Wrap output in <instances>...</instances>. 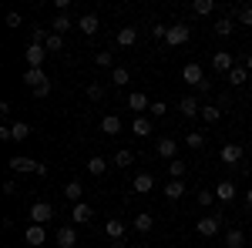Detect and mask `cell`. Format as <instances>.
Segmentation results:
<instances>
[{
    "mask_svg": "<svg viewBox=\"0 0 252 248\" xmlns=\"http://www.w3.org/2000/svg\"><path fill=\"white\" fill-rule=\"evenodd\" d=\"M27 215H31V225H44V228H47L51 218H54V205H51V201H34Z\"/></svg>",
    "mask_w": 252,
    "mask_h": 248,
    "instance_id": "cell-1",
    "label": "cell"
},
{
    "mask_svg": "<svg viewBox=\"0 0 252 248\" xmlns=\"http://www.w3.org/2000/svg\"><path fill=\"white\" fill-rule=\"evenodd\" d=\"M219 225H222V215H205V218H198V235L202 238H215L219 235Z\"/></svg>",
    "mask_w": 252,
    "mask_h": 248,
    "instance_id": "cell-2",
    "label": "cell"
},
{
    "mask_svg": "<svg viewBox=\"0 0 252 248\" xmlns=\"http://www.w3.org/2000/svg\"><path fill=\"white\" fill-rule=\"evenodd\" d=\"M189 37H192V27H185V24H172V27H168L165 44H168V47H182Z\"/></svg>",
    "mask_w": 252,
    "mask_h": 248,
    "instance_id": "cell-3",
    "label": "cell"
},
{
    "mask_svg": "<svg viewBox=\"0 0 252 248\" xmlns=\"http://www.w3.org/2000/svg\"><path fill=\"white\" fill-rule=\"evenodd\" d=\"M24 60H27V67H44V60H47V47H44V44H27Z\"/></svg>",
    "mask_w": 252,
    "mask_h": 248,
    "instance_id": "cell-4",
    "label": "cell"
},
{
    "mask_svg": "<svg viewBox=\"0 0 252 248\" xmlns=\"http://www.w3.org/2000/svg\"><path fill=\"white\" fill-rule=\"evenodd\" d=\"M182 81L192 84V87H202V84H205V71H202V64H185V67H182Z\"/></svg>",
    "mask_w": 252,
    "mask_h": 248,
    "instance_id": "cell-5",
    "label": "cell"
},
{
    "mask_svg": "<svg viewBox=\"0 0 252 248\" xmlns=\"http://www.w3.org/2000/svg\"><path fill=\"white\" fill-rule=\"evenodd\" d=\"M235 64H239V60H235V54H229V51H215L212 54V67L219 71V74H229Z\"/></svg>",
    "mask_w": 252,
    "mask_h": 248,
    "instance_id": "cell-6",
    "label": "cell"
},
{
    "mask_svg": "<svg viewBox=\"0 0 252 248\" xmlns=\"http://www.w3.org/2000/svg\"><path fill=\"white\" fill-rule=\"evenodd\" d=\"M20 81H24L31 91H37L40 84H47V74H44V67H27V71L20 74Z\"/></svg>",
    "mask_w": 252,
    "mask_h": 248,
    "instance_id": "cell-7",
    "label": "cell"
},
{
    "mask_svg": "<svg viewBox=\"0 0 252 248\" xmlns=\"http://www.w3.org/2000/svg\"><path fill=\"white\" fill-rule=\"evenodd\" d=\"M24 242H27L31 248L44 245V242H47V228H44V225H27V231H24Z\"/></svg>",
    "mask_w": 252,
    "mask_h": 248,
    "instance_id": "cell-8",
    "label": "cell"
},
{
    "mask_svg": "<svg viewBox=\"0 0 252 248\" xmlns=\"http://www.w3.org/2000/svg\"><path fill=\"white\" fill-rule=\"evenodd\" d=\"M155 151H158V158H165V161H175V154H178V141H175V138H158Z\"/></svg>",
    "mask_w": 252,
    "mask_h": 248,
    "instance_id": "cell-9",
    "label": "cell"
},
{
    "mask_svg": "<svg viewBox=\"0 0 252 248\" xmlns=\"http://www.w3.org/2000/svg\"><path fill=\"white\" fill-rule=\"evenodd\" d=\"M222 165H229V168H235V165H239V161H242V144H222Z\"/></svg>",
    "mask_w": 252,
    "mask_h": 248,
    "instance_id": "cell-10",
    "label": "cell"
},
{
    "mask_svg": "<svg viewBox=\"0 0 252 248\" xmlns=\"http://www.w3.org/2000/svg\"><path fill=\"white\" fill-rule=\"evenodd\" d=\"M74 27H78V24H74L71 14H58V17L51 20V34H61V37H64L67 30H74Z\"/></svg>",
    "mask_w": 252,
    "mask_h": 248,
    "instance_id": "cell-11",
    "label": "cell"
},
{
    "mask_svg": "<svg viewBox=\"0 0 252 248\" xmlns=\"http://www.w3.org/2000/svg\"><path fill=\"white\" fill-rule=\"evenodd\" d=\"M34 168H37L34 158H24V154L10 158V171H14V174H34Z\"/></svg>",
    "mask_w": 252,
    "mask_h": 248,
    "instance_id": "cell-12",
    "label": "cell"
},
{
    "mask_svg": "<svg viewBox=\"0 0 252 248\" xmlns=\"http://www.w3.org/2000/svg\"><path fill=\"white\" fill-rule=\"evenodd\" d=\"M152 188H155V174H148V171L135 174V181H131V191L135 194H148Z\"/></svg>",
    "mask_w": 252,
    "mask_h": 248,
    "instance_id": "cell-13",
    "label": "cell"
},
{
    "mask_svg": "<svg viewBox=\"0 0 252 248\" xmlns=\"http://www.w3.org/2000/svg\"><path fill=\"white\" fill-rule=\"evenodd\" d=\"M78 30H81V34H88V37H91V34H97V30H101L97 14H81V17H78Z\"/></svg>",
    "mask_w": 252,
    "mask_h": 248,
    "instance_id": "cell-14",
    "label": "cell"
},
{
    "mask_svg": "<svg viewBox=\"0 0 252 248\" xmlns=\"http://www.w3.org/2000/svg\"><path fill=\"white\" fill-rule=\"evenodd\" d=\"M74 245H78V231H74V225L58 228V248H74Z\"/></svg>",
    "mask_w": 252,
    "mask_h": 248,
    "instance_id": "cell-15",
    "label": "cell"
},
{
    "mask_svg": "<svg viewBox=\"0 0 252 248\" xmlns=\"http://www.w3.org/2000/svg\"><path fill=\"white\" fill-rule=\"evenodd\" d=\"M152 228H155V215H152V211H141V215H135V231H138V235H148Z\"/></svg>",
    "mask_w": 252,
    "mask_h": 248,
    "instance_id": "cell-16",
    "label": "cell"
},
{
    "mask_svg": "<svg viewBox=\"0 0 252 248\" xmlns=\"http://www.w3.org/2000/svg\"><path fill=\"white\" fill-rule=\"evenodd\" d=\"M104 235H108L111 242H121V235H125V221H121V218H108V221H104Z\"/></svg>",
    "mask_w": 252,
    "mask_h": 248,
    "instance_id": "cell-17",
    "label": "cell"
},
{
    "mask_svg": "<svg viewBox=\"0 0 252 248\" xmlns=\"http://www.w3.org/2000/svg\"><path fill=\"white\" fill-rule=\"evenodd\" d=\"M215 198H219V201H232L235 198V181H229V178L219 181V185H215Z\"/></svg>",
    "mask_w": 252,
    "mask_h": 248,
    "instance_id": "cell-18",
    "label": "cell"
},
{
    "mask_svg": "<svg viewBox=\"0 0 252 248\" xmlns=\"http://www.w3.org/2000/svg\"><path fill=\"white\" fill-rule=\"evenodd\" d=\"M128 108H131V111H148L152 101H148V94H141V91H131V94H128Z\"/></svg>",
    "mask_w": 252,
    "mask_h": 248,
    "instance_id": "cell-19",
    "label": "cell"
},
{
    "mask_svg": "<svg viewBox=\"0 0 252 248\" xmlns=\"http://www.w3.org/2000/svg\"><path fill=\"white\" fill-rule=\"evenodd\" d=\"M101 134H121V117L118 114H104L101 117Z\"/></svg>",
    "mask_w": 252,
    "mask_h": 248,
    "instance_id": "cell-20",
    "label": "cell"
},
{
    "mask_svg": "<svg viewBox=\"0 0 252 248\" xmlns=\"http://www.w3.org/2000/svg\"><path fill=\"white\" fill-rule=\"evenodd\" d=\"M115 40H118V47H135V40H138V30H135V27H121Z\"/></svg>",
    "mask_w": 252,
    "mask_h": 248,
    "instance_id": "cell-21",
    "label": "cell"
},
{
    "mask_svg": "<svg viewBox=\"0 0 252 248\" xmlns=\"http://www.w3.org/2000/svg\"><path fill=\"white\" fill-rule=\"evenodd\" d=\"M104 171H108V161H104L101 154L88 158V174H94V178H104Z\"/></svg>",
    "mask_w": 252,
    "mask_h": 248,
    "instance_id": "cell-22",
    "label": "cell"
},
{
    "mask_svg": "<svg viewBox=\"0 0 252 248\" xmlns=\"http://www.w3.org/2000/svg\"><path fill=\"white\" fill-rule=\"evenodd\" d=\"M71 215H74V225H88V221H91V215H94V211H91V205H84V201H78V205H74V211H71Z\"/></svg>",
    "mask_w": 252,
    "mask_h": 248,
    "instance_id": "cell-23",
    "label": "cell"
},
{
    "mask_svg": "<svg viewBox=\"0 0 252 248\" xmlns=\"http://www.w3.org/2000/svg\"><path fill=\"white\" fill-rule=\"evenodd\" d=\"M225 245H229V248H242V245H249V238H246V231L229 228V231H225Z\"/></svg>",
    "mask_w": 252,
    "mask_h": 248,
    "instance_id": "cell-24",
    "label": "cell"
},
{
    "mask_svg": "<svg viewBox=\"0 0 252 248\" xmlns=\"http://www.w3.org/2000/svg\"><path fill=\"white\" fill-rule=\"evenodd\" d=\"M182 117H195V114H202V104L195 101V97H182Z\"/></svg>",
    "mask_w": 252,
    "mask_h": 248,
    "instance_id": "cell-25",
    "label": "cell"
},
{
    "mask_svg": "<svg viewBox=\"0 0 252 248\" xmlns=\"http://www.w3.org/2000/svg\"><path fill=\"white\" fill-rule=\"evenodd\" d=\"M81 194H84L81 181H67V185H64V198H67L71 205H78V201H81Z\"/></svg>",
    "mask_w": 252,
    "mask_h": 248,
    "instance_id": "cell-26",
    "label": "cell"
},
{
    "mask_svg": "<svg viewBox=\"0 0 252 248\" xmlns=\"http://www.w3.org/2000/svg\"><path fill=\"white\" fill-rule=\"evenodd\" d=\"M198 117H202L205 124H219V121H222V108H215V104H205Z\"/></svg>",
    "mask_w": 252,
    "mask_h": 248,
    "instance_id": "cell-27",
    "label": "cell"
},
{
    "mask_svg": "<svg viewBox=\"0 0 252 248\" xmlns=\"http://www.w3.org/2000/svg\"><path fill=\"white\" fill-rule=\"evenodd\" d=\"M229 81H232L235 87H239V84H246V81H249V71H246V64H242V60H239V64H235L232 71H229Z\"/></svg>",
    "mask_w": 252,
    "mask_h": 248,
    "instance_id": "cell-28",
    "label": "cell"
},
{
    "mask_svg": "<svg viewBox=\"0 0 252 248\" xmlns=\"http://www.w3.org/2000/svg\"><path fill=\"white\" fill-rule=\"evenodd\" d=\"M182 194H185V185H182V181H168V185H165V198H168V201H178V198H182Z\"/></svg>",
    "mask_w": 252,
    "mask_h": 248,
    "instance_id": "cell-29",
    "label": "cell"
},
{
    "mask_svg": "<svg viewBox=\"0 0 252 248\" xmlns=\"http://www.w3.org/2000/svg\"><path fill=\"white\" fill-rule=\"evenodd\" d=\"M232 30H235V20L232 17H219V20H215V34H219V37H229Z\"/></svg>",
    "mask_w": 252,
    "mask_h": 248,
    "instance_id": "cell-30",
    "label": "cell"
},
{
    "mask_svg": "<svg viewBox=\"0 0 252 248\" xmlns=\"http://www.w3.org/2000/svg\"><path fill=\"white\" fill-rule=\"evenodd\" d=\"M185 144H189L192 151H202V148H205V134L202 131H189L185 134Z\"/></svg>",
    "mask_w": 252,
    "mask_h": 248,
    "instance_id": "cell-31",
    "label": "cell"
},
{
    "mask_svg": "<svg viewBox=\"0 0 252 248\" xmlns=\"http://www.w3.org/2000/svg\"><path fill=\"white\" fill-rule=\"evenodd\" d=\"M128 81H131V74H128V67H121V64H118L115 71H111V84H115V87H125Z\"/></svg>",
    "mask_w": 252,
    "mask_h": 248,
    "instance_id": "cell-32",
    "label": "cell"
},
{
    "mask_svg": "<svg viewBox=\"0 0 252 248\" xmlns=\"http://www.w3.org/2000/svg\"><path fill=\"white\" fill-rule=\"evenodd\" d=\"M215 10V0H195L192 3V14H198V17H209Z\"/></svg>",
    "mask_w": 252,
    "mask_h": 248,
    "instance_id": "cell-33",
    "label": "cell"
},
{
    "mask_svg": "<svg viewBox=\"0 0 252 248\" xmlns=\"http://www.w3.org/2000/svg\"><path fill=\"white\" fill-rule=\"evenodd\" d=\"M131 165H135V154H131V151H118V154H115V168L128 171Z\"/></svg>",
    "mask_w": 252,
    "mask_h": 248,
    "instance_id": "cell-34",
    "label": "cell"
},
{
    "mask_svg": "<svg viewBox=\"0 0 252 248\" xmlns=\"http://www.w3.org/2000/svg\"><path fill=\"white\" fill-rule=\"evenodd\" d=\"M131 131H135L138 138H148V134H152V121H148V117H135Z\"/></svg>",
    "mask_w": 252,
    "mask_h": 248,
    "instance_id": "cell-35",
    "label": "cell"
},
{
    "mask_svg": "<svg viewBox=\"0 0 252 248\" xmlns=\"http://www.w3.org/2000/svg\"><path fill=\"white\" fill-rule=\"evenodd\" d=\"M10 134H14V141H27L31 138V124L17 121V124H10Z\"/></svg>",
    "mask_w": 252,
    "mask_h": 248,
    "instance_id": "cell-36",
    "label": "cell"
},
{
    "mask_svg": "<svg viewBox=\"0 0 252 248\" xmlns=\"http://www.w3.org/2000/svg\"><path fill=\"white\" fill-rule=\"evenodd\" d=\"M94 64H97V67H111V71H115V54H111V51H97Z\"/></svg>",
    "mask_w": 252,
    "mask_h": 248,
    "instance_id": "cell-37",
    "label": "cell"
},
{
    "mask_svg": "<svg viewBox=\"0 0 252 248\" xmlns=\"http://www.w3.org/2000/svg\"><path fill=\"white\" fill-rule=\"evenodd\" d=\"M104 94H108V87H104V84H88V97H91V101H104Z\"/></svg>",
    "mask_w": 252,
    "mask_h": 248,
    "instance_id": "cell-38",
    "label": "cell"
},
{
    "mask_svg": "<svg viewBox=\"0 0 252 248\" xmlns=\"http://www.w3.org/2000/svg\"><path fill=\"white\" fill-rule=\"evenodd\" d=\"M168 174H172L175 181H182L185 178V161H168Z\"/></svg>",
    "mask_w": 252,
    "mask_h": 248,
    "instance_id": "cell-39",
    "label": "cell"
},
{
    "mask_svg": "<svg viewBox=\"0 0 252 248\" xmlns=\"http://www.w3.org/2000/svg\"><path fill=\"white\" fill-rule=\"evenodd\" d=\"M235 20H239L242 27H252V7H239V10H235Z\"/></svg>",
    "mask_w": 252,
    "mask_h": 248,
    "instance_id": "cell-40",
    "label": "cell"
},
{
    "mask_svg": "<svg viewBox=\"0 0 252 248\" xmlns=\"http://www.w3.org/2000/svg\"><path fill=\"white\" fill-rule=\"evenodd\" d=\"M212 201H215V188H202V191H198V205L212 208Z\"/></svg>",
    "mask_w": 252,
    "mask_h": 248,
    "instance_id": "cell-41",
    "label": "cell"
},
{
    "mask_svg": "<svg viewBox=\"0 0 252 248\" xmlns=\"http://www.w3.org/2000/svg\"><path fill=\"white\" fill-rule=\"evenodd\" d=\"M47 37H51V30H44V27L31 30V44H47Z\"/></svg>",
    "mask_w": 252,
    "mask_h": 248,
    "instance_id": "cell-42",
    "label": "cell"
},
{
    "mask_svg": "<svg viewBox=\"0 0 252 248\" xmlns=\"http://www.w3.org/2000/svg\"><path fill=\"white\" fill-rule=\"evenodd\" d=\"M44 47H47V51H51V54H58L61 47H64V37H61V34H51V37H47V44H44Z\"/></svg>",
    "mask_w": 252,
    "mask_h": 248,
    "instance_id": "cell-43",
    "label": "cell"
},
{
    "mask_svg": "<svg viewBox=\"0 0 252 248\" xmlns=\"http://www.w3.org/2000/svg\"><path fill=\"white\" fill-rule=\"evenodd\" d=\"M148 111H152L155 117H161L165 111H168V104H165V101H152V108H148Z\"/></svg>",
    "mask_w": 252,
    "mask_h": 248,
    "instance_id": "cell-44",
    "label": "cell"
},
{
    "mask_svg": "<svg viewBox=\"0 0 252 248\" xmlns=\"http://www.w3.org/2000/svg\"><path fill=\"white\" fill-rule=\"evenodd\" d=\"M152 34H155V40H165V37H168V24H155Z\"/></svg>",
    "mask_w": 252,
    "mask_h": 248,
    "instance_id": "cell-45",
    "label": "cell"
},
{
    "mask_svg": "<svg viewBox=\"0 0 252 248\" xmlns=\"http://www.w3.org/2000/svg\"><path fill=\"white\" fill-rule=\"evenodd\" d=\"M3 194H7V198H14V194H17V181H14V178H7V181H3Z\"/></svg>",
    "mask_w": 252,
    "mask_h": 248,
    "instance_id": "cell-46",
    "label": "cell"
},
{
    "mask_svg": "<svg viewBox=\"0 0 252 248\" xmlns=\"http://www.w3.org/2000/svg\"><path fill=\"white\" fill-rule=\"evenodd\" d=\"M20 24H24V17H20L17 10H10V14H7V27H20Z\"/></svg>",
    "mask_w": 252,
    "mask_h": 248,
    "instance_id": "cell-47",
    "label": "cell"
},
{
    "mask_svg": "<svg viewBox=\"0 0 252 248\" xmlns=\"http://www.w3.org/2000/svg\"><path fill=\"white\" fill-rule=\"evenodd\" d=\"M47 94H51V81H47V84H40L37 91H34V97H47Z\"/></svg>",
    "mask_w": 252,
    "mask_h": 248,
    "instance_id": "cell-48",
    "label": "cell"
},
{
    "mask_svg": "<svg viewBox=\"0 0 252 248\" xmlns=\"http://www.w3.org/2000/svg\"><path fill=\"white\" fill-rule=\"evenodd\" d=\"M34 174H37V178H47V165H44V161H37V168H34Z\"/></svg>",
    "mask_w": 252,
    "mask_h": 248,
    "instance_id": "cell-49",
    "label": "cell"
},
{
    "mask_svg": "<svg viewBox=\"0 0 252 248\" xmlns=\"http://www.w3.org/2000/svg\"><path fill=\"white\" fill-rule=\"evenodd\" d=\"M242 64H246V71H252V54H246V57H242Z\"/></svg>",
    "mask_w": 252,
    "mask_h": 248,
    "instance_id": "cell-50",
    "label": "cell"
},
{
    "mask_svg": "<svg viewBox=\"0 0 252 248\" xmlns=\"http://www.w3.org/2000/svg\"><path fill=\"white\" fill-rule=\"evenodd\" d=\"M246 201H249V208H252V188H249V191H246Z\"/></svg>",
    "mask_w": 252,
    "mask_h": 248,
    "instance_id": "cell-51",
    "label": "cell"
},
{
    "mask_svg": "<svg viewBox=\"0 0 252 248\" xmlns=\"http://www.w3.org/2000/svg\"><path fill=\"white\" fill-rule=\"evenodd\" d=\"M128 248H141V245H128Z\"/></svg>",
    "mask_w": 252,
    "mask_h": 248,
    "instance_id": "cell-52",
    "label": "cell"
},
{
    "mask_svg": "<svg viewBox=\"0 0 252 248\" xmlns=\"http://www.w3.org/2000/svg\"><path fill=\"white\" fill-rule=\"evenodd\" d=\"M249 248H252V235H249Z\"/></svg>",
    "mask_w": 252,
    "mask_h": 248,
    "instance_id": "cell-53",
    "label": "cell"
}]
</instances>
